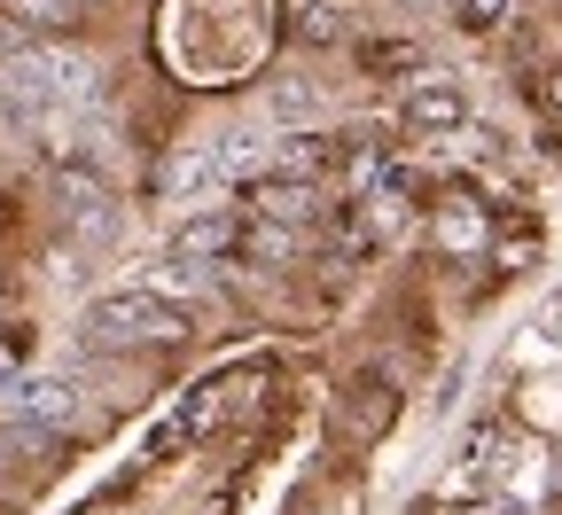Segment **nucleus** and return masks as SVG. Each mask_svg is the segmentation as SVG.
Returning a JSON list of instances; mask_svg holds the SVG:
<instances>
[{
    "mask_svg": "<svg viewBox=\"0 0 562 515\" xmlns=\"http://www.w3.org/2000/svg\"><path fill=\"white\" fill-rule=\"evenodd\" d=\"M220 172H211V157H188L180 172H172V195H195V188H211Z\"/></svg>",
    "mask_w": 562,
    "mask_h": 515,
    "instance_id": "nucleus-12",
    "label": "nucleus"
},
{
    "mask_svg": "<svg viewBox=\"0 0 562 515\" xmlns=\"http://www.w3.org/2000/svg\"><path fill=\"white\" fill-rule=\"evenodd\" d=\"M0 9H9L16 24H40V32H70L87 16V0H0Z\"/></svg>",
    "mask_w": 562,
    "mask_h": 515,
    "instance_id": "nucleus-8",
    "label": "nucleus"
},
{
    "mask_svg": "<svg viewBox=\"0 0 562 515\" xmlns=\"http://www.w3.org/2000/svg\"><path fill=\"white\" fill-rule=\"evenodd\" d=\"M243 243V219L235 211H195V219H180L172 227V258L180 266H203V258H220V250H235Z\"/></svg>",
    "mask_w": 562,
    "mask_h": 515,
    "instance_id": "nucleus-4",
    "label": "nucleus"
},
{
    "mask_svg": "<svg viewBox=\"0 0 562 515\" xmlns=\"http://www.w3.org/2000/svg\"><path fill=\"white\" fill-rule=\"evenodd\" d=\"M0 94L24 117H55V110H79L94 94V55L87 47H16L0 63Z\"/></svg>",
    "mask_w": 562,
    "mask_h": 515,
    "instance_id": "nucleus-1",
    "label": "nucleus"
},
{
    "mask_svg": "<svg viewBox=\"0 0 562 515\" xmlns=\"http://www.w3.org/2000/svg\"><path fill=\"white\" fill-rule=\"evenodd\" d=\"M266 157H273V125H227L220 141H211V172L220 180L227 172H258Z\"/></svg>",
    "mask_w": 562,
    "mask_h": 515,
    "instance_id": "nucleus-6",
    "label": "nucleus"
},
{
    "mask_svg": "<svg viewBox=\"0 0 562 515\" xmlns=\"http://www.w3.org/2000/svg\"><path fill=\"white\" fill-rule=\"evenodd\" d=\"M79 414H87V391L70 376H32V383H16L0 429H9V446H55L63 429H79Z\"/></svg>",
    "mask_w": 562,
    "mask_h": 515,
    "instance_id": "nucleus-3",
    "label": "nucleus"
},
{
    "mask_svg": "<svg viewBox=\"0 0 562 515\" xmlns=\"http://www.w3.org/2000/svg\"><path fill=\"white\" fill-rule=\"evenodd\" d=\"M438 227H446V243H453V250H476V243H484V219H476L469 203H446Z\"/></svg>",
    "mask_w": 562,
    "mask_h": 515,
    "instance_id": "nucleus-10",
    "label": "nucleus"
},
{
    "mask_svg": "<svg viewBox=\"0 0 562 515\" xmlns=\"http://www.w3.org/2000/svg\"><path fill=\"white\" fill-rule=\"evenodd\" d=\"M461 16L469 24H492V16H501V0H461Z\"/></svg>",
    "mask_w": 562,
    "mask_h": 515,
    "instance_id": "nucleus-13",
    "label": "nucleus"
},
{
    "mask_svg": "<svg viewBox=\"0 0 562 515\" xmlns=\"http://www.w3.org/2000/svg\"><path fill=\"white\" fill-rule=\"evenodd\" d=\"M250 203H258L266 219H305V188H258Z\"/></svg>",
    "mask_w": 562,
    "mask_h": 515,
    "instance_id": "nucleus-11",
    "label": "nucleus"
},
{
    "mask_svg": "<svg viewBox=\"0 0 562 515\" xmlns=\"http://www.w3.org/2000/svg\"><path fill=\"white\" fill-rule=\"evenodd\" d=\"M195 321L188 305H165L157 289H110V298H94L79 313V336L94 351H140V344H180Z\"/></svg>",
    "mask_w": 562,
    "mask_h": 515,
    "instance_id": "nucleus-2",
    "label": "nucleus"
},
{
    "mask_svg": "<svg viewBox=\"0 0 562 515\" xmlns=\"http://www.w3.org/2000/svg\"><path fill=\"white\" fill-rule=\"evenodd\" d=\"M313 110H321L313 79H281V87L266 94V117H273V125H313Z\"/></svg>",
    "mask_w": 562,
    "mask_h": 515,
    "instance_id": "nucleus-9",
    "label": "nucleus"
},
{
    "mask_svg": "<svg viewBox=\"0 0 562 515\" xmlns=\"http://www.w3.org/2000/svg\"><path fill=\"white\" fill-rule=\"evenodd\" d=\"M290 24H297V40H344L351 32V9H344V0H297V9H290Z\"/></svg>",
    "mask_w": 562,
    "mask_h": 515,
    "instance_id": "nucleus-7",
    "label": "nucleus"
},
{
    "mask_svg": "<svg viewBox=\"0 0 562 515\" xmlns=\"http://www.w3.org/2000/svg\"><path fill=\"white\" fill-rule=\"evenodd\" d=\"M461 117H469V102H461L453 79H422V87L406 94V125H414V133H453Z\"/></svg>",
    "mask_w": 562,
    "mask_h": 515,
    "instance_id": "nucleus-5",
    "label": "nucleus"
},
{
    "mask_svg": "<svg viewBox=\"0 0 562 515\" xmlns=\"http://www.w3.org/2000/svg\"><path fill=\"white\" fill-rule=\"evenodd\" d=\"M0 125H9V94H0Z\"/></svg>",
    "mask_w": 562,
    "mask_h": 515,
    "instance_id": "nucleus-14",
    "label": "nucleus"
}]
</instances>
